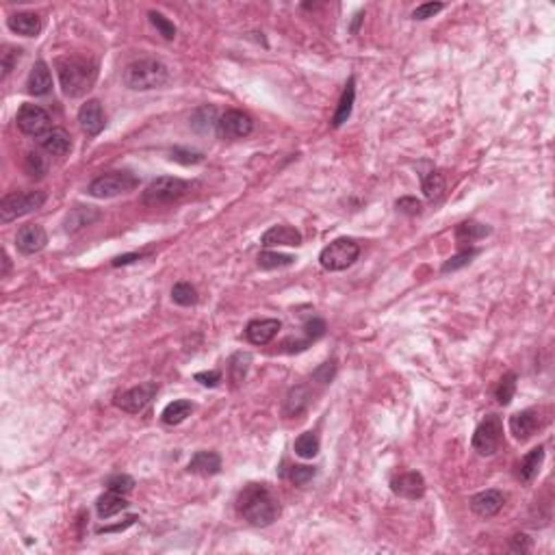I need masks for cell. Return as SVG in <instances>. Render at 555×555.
<instances>
[{
    "label": "cell",
    "mask_w": 555,
    "mask_h": 555,
    "mask_svg": "<svg viewBox=\"0 0 555 555\" xmlns=\"http://www.w3.org/2000/svg\"><path fill=\"white\" fill-rule=\"evenodd\" d=\"M239 514L256 527H267L280 516V503L263 484L245 486L237 499Z\"/></svg>",
    "instance_id": "1"
},
{
    "label": "cell",
    "mask_w": 555,
    "mask_h": 555,
    "mask_svg": "<svg viewBox=\"0 0 555 555\" xmlns=\"http://www.w3.org/2000/svg\"><path fill=\"white\" fill-rule=\"evenodd\" d=\"M57 70H59V81L61 89L65 95L70 98H81L85 95L95 78H98V65L89 57L72 54V57H63L57 61Z\"/></svg>",
    "instance_id": "2"
},
{
    "label": "cell",
    "mask_w": 555,
    "mask_h": 555,
    "mask_svg": "<svg viewBox=\"0 0 555 555\" xmlns=\"http://www.w3.org/2000/svg\"><path fill=\"white\" fill-rule=\"evenodd\" d=\"M122 78L128 89L150 91V89H160L170 83V70L158 59H137L126 65Z\"/></svg>",
    "instance_id": "3"
},
{
    "label": "cell",
    "mask_w": 555,
    "mask_h": 555,
    "mask_svg": "<svg viewBox=\"0 0 555 555\" xmlns=\"http://www.w3.org/2000/svg\"><path fill=\"white\" fill-rule=\"evenodd\" d=\"M189 182L176 176H160L156 180H152L146 191L141 193V202L146 206H165V204H174L178 200H182L185 195L189 193Z\"/></svg>",
    "instance_id": "4"
},
{
    "label": "cell",
    "mask_w": 555,
    "mask_h": 555,
    "mask_svg": "<svg viewBox=\"0 0 555 555\" xmlns=\"http://www.w3.org/2000/svg\"><path fill=\"white\" fill-rule=\"evenodd\" d=\"M46 202V193L44 191H16L7 193L3 200H0V221L9 223L18 217H24L28 213H35L44 206Z\"/></svg>",
    "instance_id": "5"
},
{
    "label": "cell",
    "mask_w": 555,
    "mask_h": 555,
    "mask_svg": "<svg viewBox=\"0 0 555 555\" xmlns=\"http://www.w3.org/2000/svg\"><path fill=\"white\" fill-rule=\"evenodd\" d=\"M358 256H361V245L354 239H337L321 250L319 263L325 271H343L356 263Z\"/></svg>",
    "instance_id": "6"
},
{
    "label": "cell",
    "mask_w": 555,
    "mask_h": 555,
    "mask_svg": "<svg viewBox=\"0 0 555 555\" xmlns=\"http://www.w3.org/2000/svg\"><path fill=\"white\" fill-rule=\"evenodd\" d=\"M135 187H139V178L133 172H109V174L98 176L89 185L87 193L93 195V198L105 200V198H115V195L133 191Z\"/></svg>",
    "instance_id": "7"
},
{
    "label": "cell",
    "mask_w": 555,
    "mask_h": 555,
    "mask_svg": "<svg viewBox=\"0 0 555 555\" xmlns=\"http://www.w3.org/2000/svg\"><path fill=\"white\" fill-rule=\"evenodd\" d=\"M503 438V423L497 414H488L473 434V449L479 455H493L497 453Z\"/></svg>",
    "instance_id": "8"
},
{
    "label": "cell",
    "mask_w": 555,
    "mask_h": 555,
    "mask_svg": "<svg viewBox=\"0 0 555 555\" xmlns=\"http://www.w3.org/2000/svg\"><path fill=\"white\" fill-rule=\"evenodd\" d=\"M156 393H158V384L156 382H144V384H139L135 388L126 390V393L117 395L115 397V406L119 410H124V412L139 414V412H144L150 406V402L156 397Z\"/></svg>",
    "instance_id": "9"
},
{
    "label": "cell",
    "mask_w": 555,
    "mask_h": 555,
    "mask_svg": "<svg viewBox=\"0 0 555 555\" xmlns=\"http://www.w3.org/2000/svg\"><path fill=\"white\" fill-rule=\"evenodd\" d=\"M18 128L28 137H44L50 130V115L37 105H22L18 111Z\"/></svg>",
    "instance_id": "10"
},
{
    "label": "cell",
    "mask_w": 555,
    "mask_h": 555,
    "mask_svg": "<svg viewBox=\"0 0 555 555\" xmlns=\"http://www.w3.org/2000/svg\"><path fill=\"white\" fill-rule=\"evenodd\" d=\"M252 117L243 111L230 109L219 117L217 133L223 139H243L252 133Z\"/></svg>",
    "instance_id": "11"
},
{
    "label": "cell",
    "mask_w": 555,
    "mask_h": 555,
    "mask_svg": "<svg viewBox=\"0 0 555 555\" xmlns=\"http://www.w3.org/2000/svg\"><path fill=\"white\" fill-rule=\"evenodd\" d=\"M542 414L538 410H523L510 416V432L514 434L516 440L525 443L530 440L540 428H542Z\"/></svg>",
    "instance_id": "12"
},
{
    "label": "cell",
    "mask_w": 555,
    "mask_h": 555,
    "mask_svg": "<svg viewBox=\"0 0 555 555\" xmlns=\"http://www.w3.org/2000/svg\"><path fill=\"white\" fill-rule=\"evenodd\" d=\"M48 243V235L46 230L40 226V223H28V226H22L18 235H16V247L30 256V254H37L46 247Z\"/></svg>",
    "instance_id": "13"
},
{
    "label": "cell",
    "mask_w": 555,
    "mask_h": 555,
    "mask_svg": "<svg viewBox=\"0 0 555 555\" xmlns=\"http://www.w3.org/2000/svg\"><path fill=\"white\" fill-rule=\"evenodd\" d=\"M78 124L83 128V133H87L89 137H98L105 130V111L103 105L98 100H87L81 109H78Z\"/></svg>",
    "instance_id": "14"
},
{
    "label": "cell",
    "mask_w": 555,
    "mask_h": 555,
    "mask_svg": "<svg viewBox=\"0 0 555 555\" xmlns=\"http://www.w3.org/2000/svg\"><path fill=\"white\" fill-rule=\"evenodd\" d=\"M390 488H393V493L397 497L414 501L426 495V479H423L421 473H404L390 481Z\"/></svg>",
    "instance_id": "15"
},
{
    "label": "cell",
    "mask_w": 555,
    "mask_h": 555,
    "mask_svg": "<svg viewBox=\"0 0 555 555\" xmlns=\"http://www.w3.org/2000/svg\"><path fill=\"white\" fill-rule=\"evenodd\" d=\"M302 233L298 228L293 226H286V223H278V226H271L269 230L260 237V243L265 247H274V245H291V247H300L302 245Z\"/></svg>",
    "instance_id": "16"
},
{
    "label": "cell",
    "mask_w": 555,
    "mask_h": 555,
    "mask_svg": "<svg viewBox=\"0 0 555 555\" xmlns=\"http://www.w3.org/2000/svg\"><path fill=\"white\" fill-rule=\"evenodd\" d=\"M282 323L278 319H254L247 323L245 328V339L252 345H267L269 341H274V337L280 332Z\"/></svg>",
    "instance_id": "17"
},
{
    "label": "cell",
    "mask_w": 555,
    "mask_h": 555,
    "mask_svg": "<svg viewBox=\"0 0 555 555\" xmlns=\"http://www.w3.org/2000/svg\"><path fill=\"white\" fill-rule=\"evenodd\" d=\"M503 503H506V497H503L499 491H484V493L473 495V499H471V510H473L477 516H481V518H491V516H495V514L501 512Z\"/></svg>",
    "instance_id": "18"
},
{
    "label": "cell",
    "mask_w": 555,
    "mask_h": 555,
    "mask_svg": "<svg viewBox=\"0 0 555 555\" xmlns=\"http://www.w3.org/2000/svg\"><path fill=\"white\" fill-rule=\"evenodd\" d=\"M7 26L22 37H37L42 30V18L37 13H13L7 18Z\"/></svg>",
    "instance_id": "19"
},
{
    "label": "cell",
    "mask_w": 555,
    "mask_h": 555,
    "mask_svg": "<svg viewBox=\"0 0 555 555\" xmlns=\"http://www.w3.org/2000/svg\"><path fill=\"white\" fill-rule=\"evenodd\" d=\"M189 473H195V475H217L221 471V458L219 453L215 451H198L193 453V458L189 460V467H187Z\"/></svg>",
    "instance_id": "20"
},
{
    "label": "cell",
    "mask_w": 555,
    "mask_h": 555,
    "mask_svg": "<svg viewBox=\"0 0 555 555\" xmlns=\"http://www.w3.org/2000/svg\"><path fill=\"white\" fill-rule=\"evenodd\" d=\"M42 148L52 156H65L72 150V137L63 128H50L48 133L40 139Z\"/></svg>",
    "instance_id": "21"
},
{
    "label": "cell",
    "mask_w": 555,
    "mask_h": 555,
    "mask_svg": "<svg viewBox=\"0 0 555 555\" xmlns=\"http://www.w3.org/2000/svg\"><path fill=\"white\" fill-rule=\"evenodd\" d=\"M28 91L33 95H48L52 91V74L44 61H37L28 74Z\"/></svg>",
    "instance_id": "22"
},
{
    "label": "cell",
    "mask_w": 555,
    "mask_h": 555,
    "mask_svg": "<svg viewBox=\"0 0 555 555\" xmlns=\"http://www.w3.org/2000/svg\"><path fill=\"white\" fill-rule=\"evenodd\" d=\"M312 395L308 386H296L288 390V395L284 399V414L286 416H300L302 412H306V408L310 406Z\"/></svg>",
    "instance_id": "23"
},
{
    "label": "cell",
    "mask_w": 555,
    "mask_h": 555,
    "mask_svg": "<svg viewBox=\"0 0 555 555\" xmlns=\"http://www.w3.org/2000/svg\"><path fill=\"white\" fill-rule=\"evenodd\" d=\"M542 462H544V447L532 449V451L525 455V458H523V462H520V467H518V477H520V481H525V484L534 481V479L538 477V473H540Z\"/></svg>",
    "instance_id": "24"
},
{
    "label": "cell",
    "mask_w": 555,
    "mask_h": 555,
    "mask_svg": "<svg viewBox=\"0 0 555 555\" xmlns=\"http://www.w3.org/2000/svg\"><path fill=\"white\" fill-rule=\"evenodd\" d=\"M219 117H217V109L215 107H200L191 115V128L198 130L202 135H209L213 130H217Z\"/></svg>",
    "instance_id": "25"
},
{
    "label": "cell",
    "mask_w": 555,
    "mask_h": 555,
    "mask_svg": "<svg viewBox=\"0 0 555 555\" xmlns=\"http://www.w3.org/2000/svg\"><path fill=\"white\" fill-rule=\"evenodd\" d=\"M191 412H193V404L189 399H176L168 404L165 410L160 412V421L165 426H180L187 416H191Z\"/></svg>",
    "instance_id": "26"
},
{
    "label": "cell",
    "mask_w": 555,
    "mask_h": 555,
    "mask_svg": "<svg viewBox=\"0 0 555 555\" xmlns=\"http://www.w3.org/2000/svg\"><path fill=\"white\" fill-rule=\"evenodd\" d=\"M126 508H128V501L124 499V495H117V493H111V491L107 495H103L95 503V510H98V516L100 518H111V516L124 512Z\"/></svg>",
    "instance_id": "27"
},
{
    "label": "cell",
    "mask_w": 555,
    "mask_h": 555,
    "mask_svg": "<svg viewBox=\"0 0 555 555\" xmlns=\"http://www.w3.org/2000/svg\"><path fill=\"white\" fill-rule=\"evenodd\" d=\"M354 100H356V89H354V78H349V83L345 85V91L341 95V100H339V109H337V113L332 117V126L334 128L343 126L349 119L351 109H354Z\"/></svg>",
    "instance_id": "28"
},
{
    "label": "cell",
    "mask_w": 555,
    "mask_h": 555,
    "mask_svg": "<svg viewBox=\"0 0 555 555\" xmlns=\"http://www.w3.org/2000/svg\"><path fill=\"white\" fill-rule=\"evenodd\" d=\"M486 235H491V228L484 223H477V221H465L458 226V230H455V239L460 243H473L477 239H484Z\"/></svg>",
    "instance_id": "29"
},
{
    "label": "cell",
    "mask_w": 555,
    "mask_h": 555,
    "mask_svg": "<svg viewBox=\"0 0 555 555\" xmlns=\"http://www.w3.org/2000/svg\"><path fill=\"white\" fill-rule=\"evenodd\" d=\"M296 263V256L280 254V252H260L258 254V267L260 269H282Z\"/></svg>",
    "instance_id": "30"
},
{
    "label": "cell",
    "mask_w": 555,
    "mask_h": 555,
    "mask_svg": "<svg viewBox=\"0 0 555 555\" xmlns=\"http://www.w3.org/2000/svg\"><path fill=\"white\" fill-rule=\"evenodd\" d=\"M293 449H296V453L300 455V458L310 460V458H315V455L319 453V436H317L315 432H304V434L296 440Z\"/></svg>",
    "instance_id": "31"
},
{
    "label": "cell",
    "mask_w": 555,
    "mask_h": 555,
    "mask_svg": "<svg viewBox=\"0 0 555 555\" xmlns=\"http://www.w3.org/2000/svg\"><path fill=\"white\" fill-rule=\"evenodd\" d=\"M445 191V176L440 172H430L423 176V193H426V198L430 202L438 200Z\"/></svg>",
    "instance_id": "32"
},
{
    "label": "cell",
    "mask_w": 555,
    "mask_h": 555,
    "mask_svg": "<svg viewBox=\"0 0 555 555\" xmlns=\"http://www.w3.org/2000/svg\"><path fill=\"white\" fill-rule=\"evenodd\" d=\"M250 363H252V356L247 351H239L230 358V380L235 386H239L243 380H245V373L250 369Z\"/></svg>",
    "instance_id": "33"
},
{
    "label": "cell",
    "mask_w": 555,
    "mask_h": 555,
    "mask_svg": "<svg viewBox=\"0 0 555 555\" xmlns=\"http://www.w3.org/2000/svg\"><path fill=\"white\" fill-rule=\"evenodd\" d=\"M172 300L178 306H193L198 302V291H195V286H191L189 282H178L172 288Z\"/></svg>",
    "instance_id": "34"
},
{
    "label": "cell",
    "mask_w": 555,
    "mask_h": 555,
    "mask_svg": "<svg viewBox=\"0 0 555 555\" xmlns=\"http://www.w3.org/2000/svg\"><path fill=\"white\" fill-rule=\"evenodd\" d=\"M98 217V213L91 209V206H78V209H74L70 215H68V221H65V228H68V233H74V230H78V228H83V226H87L91 219H95Z\"/></svg>",
    "instance_id": "35"
},
{
    "label": "cell",
    "mask_w": 555,
    "mask_h": 555,
    "mask_svg": "<svg viewBox=\"0 0 555 555\" xmlns=\"http://www.w3.org/2000/svg\"><path fill=\"white\" fill-rule=\"evenodd\" d=\"M105 486H107V491H111V493H117V495H130L133 493V488H135V479L130 477V475H124V473H117V475H111L107 481H105Z\"/></svg>",
    "instance_id": "36"
},
{
    "label": "cell",
    "mask_w": 555,
    "mask_h": 555,
    "mask_svg": "<svg viewBox=\"0 0 555 555\" xmlns=\"http://www.w3.org/2000/svg\"><path fill=\"white\" fill-rule=\"evenodd\" d=\"M514 393H516V373H508L501 378V382L495 390V397L501 406H508L512 402Z\"/></svg>",
    "instance_id": "37"
},
{
    "label": "cell",
    "mask_w": 555,
    "mask_h": 555,
    "mask_svg": "<svg viewBox=\"0 0 555 555\" xmlns=\"http://www.w3.org/2000/svg\"><path fill=\"white\" fill-rule=\"evenodd\" d=\"M148 18H150V24L160 33L163 37L165 40H174L176 37V26H174V22H170L165 16L163 13H158V11H150L148 13Z\"/></svg>",
    "instance_id": "38"
},
{
    "label": "cell",
    "mask_w": 555,
    "mask_h": 555,
    "mask_svg": "<svg viewBox=\"0 0 555 555\" xmlns=\"http://www.w3.org/2000/svg\"><path fill=\"white\" fill-rule=\"evenodd\" d=\"M317 475V469L315 467H306V465H296L288 469V479L296 484V486H306L312 477Z\"/></svg>",
    "instance_id": "39"
},
{
    "label": "cell",
    "mask_w": 555,
    "mask_h": 555,
    "mask_svg": "<svg viewBox=\"0 0 555 555\" xmlns=\"http://www.w3.org/2000/svg\"><path fill=\"white\" fill-rule=\"evenodd\" d=\"M24 170L30 178H42L46 174V163L37 152H28L24 160Z\"/></svg>",
    "instance_id": "40"
},
{
    "label": "cell",
    "mask_w": 555,
    "mask_h": 555,
    "mask_svg": "<svg viewBox=\"0 0 555 555\" xmlns=\"http://www.w3.org/2000/svg\"><path fill=\"white\" fill-rule=\"evenodd\" d=\"M477 254V250H465V252H460V254H455V256H451L447 263L443 265V274H449V271H458V269H462V267H467L469 263H471V258Z\"/></svg>",
    "instance_id": "41"
},
{
    "label": "cell",
    "mask_w": 555,
    "mask_h": 555,
    "mask_svg": "<svg viewBox=\"0 0 555 555\" xmlns=\"http://www.w3.org/2000/svg\"><path fill=\"white\" fill-rule=\"evenodd\" d=\"M337 373V361H330V363H323L315 373H312V380L319 382V384H330L332 378Z\"/></svg>",
    "instance_id": "42"
},
{
    "label": "cell",
    "mask_w": 555,
    "mask_h": 555,
    "mask_svg": "<svg viewBox=\"0 0 555 555\" xmlns=\"http://www.w3.org/2000/svg\"><path fill=\"white\" fill-rule=\"evenodd\" d=\"M445 5L443 3H426V5H419L414 11H412V18L414 20H428V18H434L438 11H443Z\"/></svg>",
    "instance_id": "43"
},
{
    "label": "cell",
    "mask_w": 555,
    "mask_h": 555,
    "mask_svg": "<svg viewBox=\"0 0 555 555\" xmlns=\"http://www.w3.org/2000/svg\"><path fill=\"white\" fill-rule=\"evenodd\" d=\"M172 158L178 163H185V165H193V163H200L204 156L200 152H191V150H182V148H174L172 150Z\"/></svg>",
    "instance_id": "44"
},
{
    "label": "cell",
    "mask_w": 555,
    "mask_h": 555,
    "mask_svg": "<svg viewBox=\"0 0 555 555\" xmlns=\"http://www.w3.org/2000/svg\"><path fill=\"white\" fill-rule=\"evenodd\" d=\"M20 57V50H16V48H5V52H3V81L9 76V72L13 70V63H16V59Z\"/></svg>",
    "instance_id": "45"
},
{
    "label": "cell",
    "mask_w": 555,
    "mask_h": 555,
    "mask_svg": "<svg viewBox=\"0 0 555 555\" xmlns=\"http://www.w3.org/2000/svg\"><path fill=\"white\" fill-rule=\"evenodd\" d=\"M397 211H402L406 215H419L421 202L416 198H402V200H397Z\"/></svg>",
    "instance_id": "46"
},
{
    "label": "cell",
    "mask_w": 555,
    "mask_h": 555,
    "mask_svg": "<svg viewBox=\"0 0 555 555\" xmlns=\"http://www.w3.org/2000/svg\"><path fill=\"white\" fill-rule=\"evenodd\" d=\"M195 380H198L200 384L204 386H217L221 382V373L219 371H202V373H195Z\"/></svg>",
    "instance_id": "47"
},
{
    "label": "cell",
    "mask_w": 555,
    "mask_h": 555,
    "mask_svg": "<svg viewBox=\"0 0 555 555\" xmlns=\"http://www.w3.org/2000/svg\"><path fill=\"white\" fill-rule=\"evenodd\" d=\"M510 549L516 551V553H527V551L532 549V544H530V540H527L525 534H516V536L512 538V542H510Z\"/></svg>",
    "instance_id": "48"
},
{
    "label": "cell",
    "mask_w": 555,
    "mask_h": 555,
    "mask_svg": "<svg viewBox=\"0 0 555 555\" xmlns=\"http://www.w3.org/2000/svg\"><path fill=\"white\" fill-rule=\"evenodd\" d=\"M144 256H148V254H144V252H135V254H124V256H117V258L113 260V267L130 265V263H135V260H141Z\"/></svg>",
    "instance_id": "49"
},
{
    "label": "cell",
    "mask_w": 555,
    "mask_h": 555,
    "mask_svg": "<svg viewBox=\"0 0 555 555\" xmlns=\"http://www.w3.org/2000/svg\"><path fill=\"white\" fill-rule=\"evenodd\" d=\"M9 265H11V260H9L7 252H3V276H7V271H9Z\"/></svg>",
    "instance_id": "50"
}]
</instances>
